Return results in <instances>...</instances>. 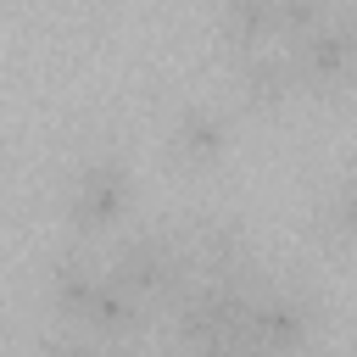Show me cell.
Returning a JSON list of instances; mask_svg holds the SVG:
<instances>
[{
	"instance_id": "1",
	"label": "cell",
	"mask_w": 357,
	"mask_h": 357,
	"mask_svg": "<svg viewBox=\"0 0 357 357\" xmlns=\"http://www.w3.org/2000/svg\"><path fill=\"white\" fill-rule=\"evenodd\" d=\"M128 296H139L145 307H167L190 279H195V257L184 245L178 229H139L128 240H117L112 262H106Z\"/></svg>"
},
{
	"instance_id": "2",
	"label": "cell",
	"mask_w": 357,
	"mask_h": 357,
	"mask_svg": "<svg viewBox=\"0 0 357 357\" xmlns=\"http://www.w3.org/2000/svg\"><path fill=\"white\" fill-rule=\"evenodd\" d=\"M128 206H134V173H128V162L112 156V151L89 156V162L67 178L61 212H67L73 234H106V229H117V223L128 218Z\"/></svg>"
},
{
	"instance_id": "3",
	"label": "cell",
	"mask_w": 357,
	"mask_h": 357,
	"mask_svg": "<svg viewBox=\"0 0 357 357\" xmlns=\"http://www.w3.org/2000/svg\"><path fill=\"white\" fill-rule=\"evenodd\" d=\"M318 324H324V312H318V301L301 284H284V279L262 273V284L251 296V340L268 357H301L312 346Z\"/></svg>"
},
{
	"instance_id": "4",
	"label": "cell",
	"mask_w": 357,
	"mask_h": 357,
	"mask_svg": "<svg viewBox=\"0 0 357 357\" xmlns=\"http://www.w3.org/2000/svg\"><path fill=\"white\" fill-rule=\"evenodd\" d=\"M284 56L296 73V95H340L346 84H357V45H351L340 11H329L318 28L290 39Z\"/></svg>"
},
{
	"instance_id": "5",
	"label": "cell",
	"mask_w": 357,
	"mask_h": 357,
	"mask_svg": "<svg viewBox=\"0 0 357 357\" xmlns=\"http://www.w3.org/2000/svg\"><path fill=\"white\" fill-rule=\"evenodd\" d=\"M234 89L245 106L257 112H273L296 95V73H290V56L284 45H251V50H234Z\"/></svg>"
},
{
	"instance_id": "6",
	"label": "cell",
	"mask_w": 357,
	"mask_h": 357,
	"mask_svg": "<svg viewBox=\"0 0 357 357\" xmlns=\"http://www.w3.org/2000/svg\"><path fill=\"white\" fill-rule=\"evenodd\" d=\"M229 139H234V128H229V117H223L212 100H190V106L173 117V128H167V151H173V162H184V167H212V162H223Z\"/></svg>"
},
{
	"instance_id": "7",
	"label": "cell",
	"mask_w": 357,
	"mask_h": 357,
	"mask_svg": "<svg viewBox=\"0 0 357 357\" xmlns=\"http://www.w3.org/2000/svg\"><path fill=\"white\" fill-rule=\"evenodd\" d=\"M218 39L223 50H251L279 39V0H218Z\"/></svg>"
},
{
	"instance_id": "8",
	"label": "cell",
	"mask_w": 357,
	"mask_h": 357,
	"mask_svg": "<svg viewBox=\"0 0 357 357\" xmlns=\"http://www.w3.org/2000/svg\"><path fill=\"white\" fill-rule=\"evenodd\" d=\"M324 223H329L340 240L357 245V173H346V178L335 184V195H329V206H324Z\"/></svg>"
},
{
	"instance_id": "9",
	"label": "cell",
	"mask_w": 357,
	"mask_h": 357,
	"mask_svg": "<svg viewBox=\"0 0 357 357\" xmlns=\"http://www.w3.org/2000/svg\"><path fill=\"white\" fill-rule=\"evenodd\" d=\"M335 11H340V22H346V33H351V45H357V0H340Z\"/></svg>"
},
{
	"instance_id": "10",
	"label": "cell",
	"mask_w": 357,
	"mask_h": 357,
	"mask_svg": "<svg viewBox=\"0 0 357 357\" xmlns=\"http://www.w3.org/2000/svg\"><path fill=\"white\" fill-rule=\"evenodd\" d=\"M346 357H357V346H351V351H346Z\"/></svg>"
}]
</instances>
